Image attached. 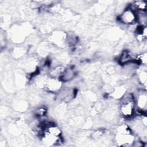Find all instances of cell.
I'll return each mask as SVG.
<instances>
[{
  "label": "cell",
  "mask_w": 147,
  "mask_h": 147,
  "mask_svg": "<svg viewBox=\"0 0 147 147\" xmlns=\"http://www.w3.org/2000/svg\"><path fill=\"white\" fill-rule=\"evenodd\" d=\"M118 110L121 116L126 119H130L135 115L136 107L133 94L125 93L119 99Z\"/></svg>",
  "instance_id": "6da1fadb"
},
{
  "label": "cell",
  "mask_w": 147,
  "mask_h": 147,
  "mask_svg": "<svg viewBox=\"0 0 147 147\" xmlns=\"http://www.w3.org/2000/svg\"><path fill=\"white\" fill-rule=\"evenodd\" d=\"M135 140V134L128 124L121 123L117 126L115 134V142L118 145L131 146L133 145Z\"/></svg>",
  "instance_id": "7a4b0ae2"
},
{
  "label": "cell",
  "mask_w": 147,
  "mask_h": 147,
  "mask_svg": "<svg viewBox=\"0 0 147 147\" xmlns=\"http://www.w3.org/2000/svg\"><path fill=\"white\" fill-rule=\"evenodd\" d=\"M119 21L128 26H131L137 23V16L136 11L132 9L129 5L125 8L118 16Z\"/></svg>",
  "instance_id": "3957f363"
},
{
  "label": "cell",
  "mask_w": 147,
  "mask_h": 147,
  "mask_svg": "<svg viewBox=\"0 0 147 147\" xmlns=\"http://www.w3.org/2000/svg\"><path fill=\"white\" fill-rule=\"evenodd\" d=\"M134 96L136 111H138V114H146L147 109V94L146 90L142 88L137 91V94Z\"/></svg>",
  "instance_id": "277c9868"
},
{
  "label": "cell",
  "mask_w": 147,
  "mask_h": 147,
  "mask_svg": "<svg viewBox=\"0 0 147 147\" xmlns=\"http://www.w3.org/2000/svg\"><path fill=\"white\" fill-rule=\"evenodd\" d=\"M63 82L59 79L52 77H49L48 78L45 88L47 90L51 93L59 92L62 87Z\"/></svg>",
  "instance_id": "5b68a950"
},
{
  "label": "cell",
  "mask_w": 147,
  "mask_h": 147,
  "mask_svg": "<svg viewBox=\"0 0 147 147\" xmlns=\"http://www.w3.org/2000/svg\"><path fill=\"white\" fill-rule=\"evenodd\" d=\"M51 41L58 46H62L67 42V36L63 32L57 31L52 33L50 36Z\"/></svg>",
  "instance_id": "8992f818"
},
{
  "label": "cell",
  "mask_w": 147,
  "mask_h": 147,
  "mask_svg": "<svg viewBox=\"0 0 147 147\" xmlns=\"http://www.w3.org/2000/svg\"><path fill=\"white\" fill-rule=\"evenodd\" d=\"M76 72L74 68L68 67L65 68L59 79L63 82H68L72 80L75 76Z\"/></svg>",
  "instance_id": "52a82bcc"
},
{
  "label": "cell",
  "mask_w": 147,
  "mask_h": 147,
  "mask_svg": "<svg viewBox=\"0 0 147 147\" xmlns=\"http://www.w3.org/2000/svg\"><path fill=\"white\" fill-rule=\"evenodd\" d=\"M137 79L139 83L146 90L147 82V72L146 69H141L138 71L137 74Z\"/></svg>",
  "instance_id": "ba28073f"
},
{
  "label": "cell",
  "mask_w": 147,
  "mask_h": 147,
  "mask_svg": "<svg viewBox=\"0 0 147 147\" xmlns=\"http://www.w3.org/2000/svg\"><path fill=\"white\" fill-rule=\"evenodd\" d=\"M24 52H25V50L24 48H22V47L16 48V49H14V52L13 51V52H14L16 55L15 56L18 57H21L23 55H24Z\"/></svg>",
  "instance_id": "9c48e42d"
}]
</instances>
